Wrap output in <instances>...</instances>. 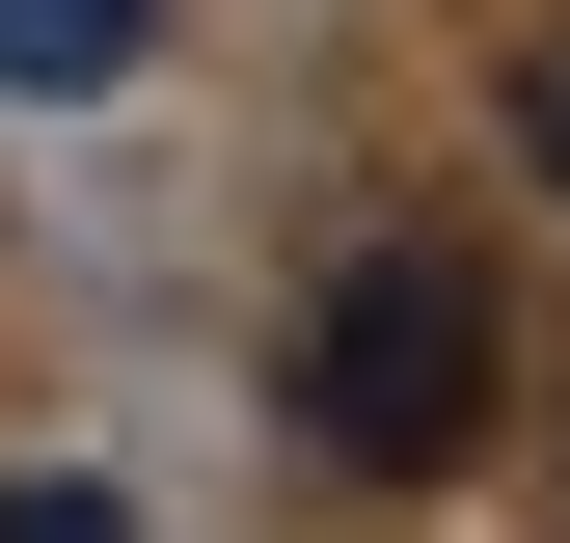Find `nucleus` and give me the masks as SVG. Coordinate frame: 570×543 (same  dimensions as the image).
Returning a JSON list of instances; mask_svg holds the SVG:
<instances>
[{
  "label": "nucleus",
  "instance_id": "4",
  "mask_svg": "<svg viewBox=\"0 0 570 543\" xmlns=\"http://www.w3.org/2000/svg\"><path fill=\"white\" fill-rule=\"evenodd\" d=\"M517 136H543V190H570V28H543V55H517Z\"/></svg>",
  "mask_w": 570,
  "mask_h": 543
},
{
  "label": "nucleus",
  "instance_id": "3",
  "mask_svg": "<svg viewBox=\"0 0 570 543\" xmlns=\"http://www.w3.org/2000/svg\"><path fill=\"white\" fill-rule=\"evenodd\" d=\"M0 543H109V490H55V462H0Z\"/></svg>",
  "mask_w": 570,
  "mask_h": 543
},
{
  "label": "nucleus",
  "instance_id": "1",
  "mask_svg": "<svg viewBox=\"0 0 570 543\" xmlns=\"http://www.w3.org/2000/svg\"><path fill=\"white\" fill-rule=\"evenodd\" d=\"M489 381H517L489 272H462V245H353V272H326V326H299V462L435 490V462H489Z\"/></svg>",
  "mask_w": 570,
  "mask_h": 543
},
{
  "label": "nucleus",
  "instance_id": "2",
  "mask_svg": "<svg viewBox=\"0 0 570 543\" xmlns=\"http://www.w3.org/2000/svg\"><path fill=\"white\" fill-rule=\"evenodd\" d=\"M136 55V0H0V82H109Z\"/></svg>",
  "mask_w": 570,
  "mask_h": 543
}]
</instances>
